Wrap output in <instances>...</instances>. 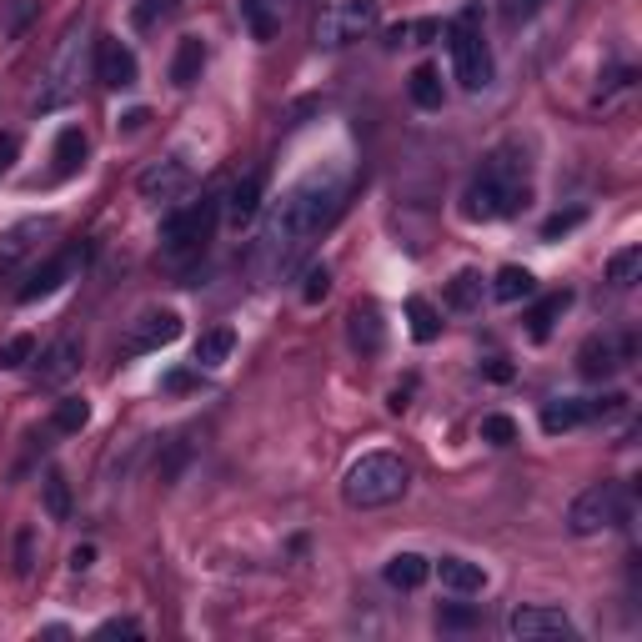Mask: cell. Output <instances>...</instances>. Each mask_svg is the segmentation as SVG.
I'll return each instance as SVG.
<instances>
[{
	"label": "cell",
	"mask_w": 642,
	"mask_h": 642,
	"mask_svg": "<svg viewBox=\"0 0 642 642\" xmlns=\"http://www.w3.org/2000/svg\"><path fill=\"white\" fill-rule=\"evenodd\" d=\"M342 211V171H306L266 216L261 241H256V271L266 281L296 271V261L311 251V241L332 226Z\"/></svg>",
	"instance_id": "1"
},
{
	"label": "cell",
	"mask_w": 642,
	"mask_h": 642,
	"mask_svg": "<svg viewBox=\"0 0 642 642\" xmlns=\"http://www.w3.org/2000/svg\"><path fill=\"white\" fill-rule=\"evenodd\" d=\"M517 206H527V151L507 141L482 161L477 181L462 191V216L467 221H502Z\"/></svg>",
	"instance_id": "2"
},
{
	"label": "cell",
	"mask_w": 642,
	"mask_h": 642,
	"mask_svg": "<svg viewBox=\"0 0 642 642\" xmlns=\"http://www.w3.org/2000/svg\"><path fill=\"white\" fill-rule=\"evenodd\" d=\"M407 487H412V462L397 457V452H367V457H357V462L347 467V477H342L347 507H362V512L392 507Z\"/></svg>",
	"instance_id": "3"
},
{
	"label": "cell",
	"mask_w": 642,
	"mask_h": 642,
	"mask_svg": "<svg viewBox=\"0 0 642 642\" xmlns=\"http://www.w3.org/2000/svg\"><path fill=\"white\" fill-rule=\"evenodd\" d=\"M86 31H91V16H76L56 51H51V66L41 76V91H36V111H61L81 96V71H86Z\"/></svg>",
	"instance_id": "4"
},
{
	"label": "cell",
	"mask_w": 642,
	"mask_h": 642,
	"mask_svg": "<svg viewBox=\"0 0 642 642\" xmlns=\"http://www.w3.org/2000/svg\"><path fill=\"white\" fill-rule=\"evenodd\" d=\"M627 507H632V497H627L622 482H592L587 492L572 497V507H567V532H572V537L607 532V527L627 522Z\"/></svg>",
	"instance_id": "5"
},
{
	"label": "cell",
	"mask_w": 642,
	"mask_h": 642,
	"mask_svg": "<svg viewBox=\"0 0 642 642\" xmlns=\"http://www.w3.org/2000/svg\"><path fill=\"white\" fill-rule=\"evenodd\" d=\"M382 21V0H332L316 21V46L321 51H342L362 36H372Z\"/></svg>",
	"instance_id": "6"
},
{
	"label": "cell",
	"mask_w": 642,
	"mask_h": 642,
	"mask_svg": "<svg viewBox=\"0 0 642 642\" xmlns=\"http://www.w3.org/2000/svg\"><path fill=\"white\" fill-rule=\"evenodd\" d=\"M216 201L206 196V201H196V206H186V211H171L166 216V226H161V251H166V261H191V256H201L206 251V241H211V226H216Z\"/></svg>",
	"instance_id": "7"
},
{
	"label": "cell",
	"mask_w": 642,
	"mask_h": 642,
	"mask_svg": "<svg viewBox=\"0 0 642 642\" xmlns=\"http://www.w3.org/2000/svg\"><path fill=\"white\" fill-rule=\"evenodd\" d=\"M452 66H457V81L467 91H487L492 86V51H487V41H482V31L472 21L452 26Z\"/></svg>",
	"instance_id": "8"
},
{
	"label": "cell",
	"mask_w": 642,
	"mask_h": 642,
	"mask_svg": "<svg viewBox=\"0 0 642 642\" xmlns=\"http://www.w3.org/2000/svg\"><path fill=\"white\" fill-rule=\"evenodd\" d=\"M46 236H56V216H26L11 231H0V271H16L31 251H41Z\"/></svg>",
	"instance_id": "9"
},
{
	"label": "cell",
	"mask_w": 642,
	"mask_h": 642,
	"mask_svg": "<svg viewBox=\"0 0 642 642\" xmlns=\"http://www.w3.org/2000/svg\"><path fill=\"white\" fill-rule=\"evenodd\" d=\"M186 186H191V166H186L181 156H166V161L146 166L141 181H136V191H141L146 201H156V206H171L176 196H186Z\"/></svg>",
	"instance_id": "10"
},
{
	"label": "cell",
	"mask_w": 642,
	"mask_h": 642,
	"mask_svg": "<svg viewBox=\"0 0 642 642\" xmlns=\"http://www.w3.org/2000/svg\"><path fill=\"white\" fill-rule=\"evenodd\" d=\"M507 632H512V637H522V642H537V637H572V617H567L562 607H542V602H532V607H512Z\"/></svg>",
	"instance_id": "11"
},
{
	"label": "cell",
	"mask_w": 642,
	"mask_h": 642,
	"mask_svg": "<svg viewBox=\"0 0 642 642\" xmlns=\"http://www.w3.org/2000/svg\"><path fill=\"white\" fill-rule=\"evenodd\" d=\"M176 337H181V316L176 311H146V316H136V327L126 337V352L131 357H146V352L171 347Z\"/></svg>",
	"instance_id": "12"
},
{
	"label": "cell",
	"mask_w": 642,
	"mask_h": 642,
	"mask_svg": "<svg viewBox=\"0 0 642 642\" xmlns=\"http://www.w3.org/2000/svg\"><path fill=\"white\" fill-rule=\"evenodd\" d=\"M622 362H627V342H617V337H587V342H582V352H577V372H582L587 382H607V377H617V372H622Z\"/></svg>",
	"instance_id": "13"
},
{
	"label": "cell",
	"mask_w": 642,
	"mask_h": 642,
	"mask_svg": "<svg viewBox=\"0 0 642 642\" xmlns=\"http://www.w3.org/2000/svg\"><path fill=\"white\" fill-rule=\"evenodd\" d=\"M96 76L111 86V91H131L136 86V51L116 36H101L96 46Z\"/></svg>",
	"instance_id": "14"
},
{
	"label": "cell",
	"mask_w": 642,
	"mask_h": 642,
	"mask_svg": "<svg viewBox=\"0 0 642 642\" xmlns=\"http://www.w3.org/2000/svg\"><path fill=\"white\" fill-rule=\"evenodd\" d=\"M86 261V251H61V256H51L26 286H21V301H41V296H51V291H61L71 276H76V266Z\"/></svg>",
	"instance_id": "15"
},
{
	"label": "cell",
	"mask_w": 642,
	"mask_h": 642,
	"mask_svg": "<svg viewBox=\"0 0 642 642\" xmlns=\"http://www.w3.org/2000/svg\"><path fill=\"white\" fill-rule=\"evenodd\" d=\"M347 337H352V347H357V352H367V357H377V352H382L387 327H382V311H377L372 301L352 306V316H347Z\"/></svg>",
	"instance_id": "16"
},
{
	"label": "cell",
	"mask_w": 642,
	"mask_h": 642,
	"mask_svg": "<svg viewBox=\"0 0 642 642\" xmlns=\"http://www.w3.org/2000/svg\"><path fill=\"white\" fill-rule=\"evenodd\" d=\"M76 372H81V342H76V337H61V342L41 357V367H36L41 387H61V382H71Z\"/></svg>",
	"instance_id": "17"
},
{
	"label": "cell",
	"mask_w": 642,
	"mask_h": 642,
	"mask_svg": "<svg viewBox=\"0 0 642 642\" xmlns=\"http://www.w3.org/2000/svg\"><path fill=\"white\" fill-rule=\"evenodd\" d=\"M432 572H437V582H442L447 592H457V597H472V592L487 587V572H482L477 562H467V557H442Z\"/></svg>",
	"instance_id": "18"
},
{
	"label": "cell",
	"mask_w": 642,
	"mask_h": 642,
	"mask_svg": "<svg viewBox=\"0 0 642 642\" xmlns=\"http://www.w3.org/2000/svg\"><path fill=\"white\" fill-rule=\"evenodd\" d=\"M261 191H266V176H261V171H246V176L231 186V196H226V216H231V226H246V221L261 211Z\"/></svg>",
	"instance_id": "19"
},
{
	"label": "cell",
	"mask_w": 642,
	"mask_h": 642,
	"mask_svg": "<svg viewBox=\"0 0 642 642\" xmlns=\"http://www.w3.org/2000/svg\"><path fill=\"white\" fill-rule=\"evenodd\" d=\"M382 577H387V587H397V592H417V587L432 577V562H427L422 552H397V557L382 567Z\"/></svg>",
	"instance_id": "20"
},
{
	"label": "cell",
	"mask_w": 642,
	"mask_h": 642,
	"mask_svg": "<svg viewBox=\"0 0 642 642\" xmlns=\"http://www.w3.org/2000/svg\"><path fill=\"white\" fill-rule=\"evenodd\" d=\"M201 66H206V46H201V36H181V46H176V56H171V86H196L201 81Z\"/></svg>",
	"instance_id": "21"
},
{
	"label": "cell",
	"mask_w": 642,
	"mask_h": 642,
	"mask_svg": "<svg viewBox=\"0 0 642 642\" xmlns=\"http://www.w3.org/2000/svg\"><path fill=\"white\" fill-rule=\"evenodd\" d=\"M567 306H572V291L562 286V291H552V296H542V301H537V306L527 311V332H532V342H542V337H547V332L557 327V316H562Z\"/></svg>",
	"instance_id": "22"
},
{
	"label": "cell",
	"mask_w": 642,
	"mask_h": 642,
	"mask_svg": "<svg viewBox=\"0 0 642 642\" xmlns=\"http://www.w3.org/2000/svg\"><path fill=\"white\" fill-rule=\"evenodd\" d=\"M407 96H412V106H422V111H442L447 91H442L437 66H417V71H412V81H407Z\"/></svg>",
	"instance_id": "23"
},
{
	"label": "cell",
	"mask_w": 642,
	"mask_h": 642,
	"mask_svg": "<svg viewBox=\"0 0 642 642\" xmlns=\"http://www.w3.org/2000/svg\"><path fill=\"white\" fill-rule=\"evenodd\" d=\"M231 347H236V332H231V327H211V332H201V342H196V367H206V372L226 367Z\"/></svg>",
	"instance_id": "24"
},
{
	"label": "cell",
	"mask_w": 642,
	"mask_h": 642,
	"mask_svg": "<svg viewBox=\"0 0 642 642\" xmlns=\"http://www.w3.org/2000/svg\"><path fill=\"white\" fill-rule=\"evenodd\" d=\"M532 291H537V276H532L527 266H502V271H497V281H492V296H497V301H507V306H512V301H522V296H532Z\"/></svg>",
	"instance_id": "25"
},
{
	"label": "cell",
	"mask_w": 642,
	"mask_h": 642,
	"mask_svg": "<svg viewBox=\"0 0 642 642\" xmlns=\"http://www.w3.org/2000/svg\"><path fill=\"white\" fill-rule=\"evenodd\" d=\"M587 422V402H572V397H562V402H547L542 407V432H572V427H582Z\"/></svg>",
	"instance_id": "26"
},
{
	"label": "cell",
	"mask_w": 642,
	"mask_h": 642,
	"mask_svg": "<svg viewBox=\"0 0 642 642\" xmlns=\"http://www.w3.org/2000/svg\"><path fill=\"white\" fill-rule=\"evenodd\" d=\"M407 321H412V337L417 342H437L442 337V316H437V306L427 296H412L407 301Z\"/></svg>",
	"instance_id": "27"
},
{
	"label": "cell",
	"mask_w": 642,
	"mask_h": 642,
	"mask_svg": "<svg viewBox=\"0 0 642 642\" xmlns=\"http://www.w3.org/2000/svg\"><path fill=\"white\" fill-rule=\"evenodd\" d=\"M81 161H86V136H81L76 126H66V131L56 136V176H71Z\"/></svg>",
	"instance_id": "28"
},
{
	"label": "cell",
	"mask_w": 642,
	"mask_h": 642,
	"mask_svg": "<svg viewBox=\"0 0 642 642\" xmlns=\"http://www.w3.org/2000/svg\"><path fill=\"white\" fill-rule=\"evenodd\" d=\"M482 301V276L477 271H457L452 281H447V306L452 311H472Z\"/></svg>",
	"instance_id": "29"
},
{
	"label": "cell",
	"mask_w": 642,
	"mask_h": 642,
	"mask_svg": "<svg viewBox=\"0 0 642 642\" xmlns=\"http://www.w3.org/2000/svg\"><path fill=\"white\" fill-rule=\"evenodd\" d=\"M241 21L256 41H271L276 36V11H271V0H241Z\"/></svg>",
	"instance_id": "30"
},
{
	"label": "cell",
	"mask_w": 642,
	"mask_h": 642,
	"mask_svg": "<svg viewBox=\"0 0 642 642\" xmlns=\"http://www.w3.org/2000/svg\"><path fill=\"white\" fill-rule=\"evenodd\" d=\"M86 422H91L86 397H61V402H56V412H51V427H56V432H81Z\"/></svg>",
	"instance_id": "31"
},
{
	"label": "cell",
	"mask_w": 642,
	"mask_h": 642,
	"mask_svg": "<svg viewBox=\"0 0 642 642\" xmlns=\"http://www.w3.org/2000/svg\"><path fill=\"white\" fill-rule=\"evenodd\" d=\"M637 271H642V246H622V251L607 261V281H612V286H632Z\"/></svg>",
	"instance_id": "32"
},
{
	"label": "cell",
	"mask_w": 642,
	"mask_h": 642,
	"mask_svg": "<svg viewBox=\"0 0 642 642\" xmlns=\"http://www.w3.org/2000/svg\"><path fill=\"white\" fill-rule=\"evenodd\" d=\"M46 512H51L56 522H66V517H71V487H66V477H61V472H46Z\"/></svg>",
	"instance_id": "33"
},
{
	"label": "cell",
	"mask_w": 642,
	"mask_h": 642,
	"mask_svg": "<svg viewBox=\"0 0 642 642\" xmlns=\"http://www.w3.org/2000/svg\"><path fill=\"white\" fill-rule=\"evenodd\" d=\"M482 442H492V447H512V442H517V422H512L507 412L482 417Z\"/></svg>",
	"instance_id": "34"
},
{
	"label": "cell",
	"mask_w": 642,
	"mask_h": 642,
	"mask_svg": "<svg viewBox=\"0 0 642 642\" xmlns=\"http://www.w3.org/2000/svg\"><path fill=\"white\" fill-rule=\"evenodd\" d=\"M36 357V342L31 337H11L6 347H0V372H16V367H26Z\"/></svg>",
	"instance_id": "35"
},
{
	"label": "cell",
	"mask_w": 642,
	"mask_h": 642,
	"mask_svg": "<svg viewBox=\"0 0 642 642\" xmlns=\"http://www.w3.org/2000/svg\"><path fill=\"white\" fill-rule=\"evenodd\" d=\"M36 572V532L21 527L16 532V577H31Z\"/></svg>",
	"instance_id": "36"
},
{
	"label": "cell",
	"mask_w": 642,
	"mask_h": 642,
	"mask_svg": "<svg viewBox=\"0 0 642 642\" xmlns=\"http://www.w3.org/2000/svg\"><path fill=\"white\" fill-rule=\"evenodd\" d=\"M327 291H332V271H327V266H311V271H306V286H301V301L316 306Z\"/></svg>",
	"instance_id": "37"
},
{
	"label": "cell",
	"mask_w": 642,
	"mask_h": 642,
	"mask_svg": "<svg viewBox=\"0 0 642 642\" xmlns=\"http://www.w3.org/2000/svg\"><path fill=\"white\" fill-rule=\"evenodd\" d=\"M437 622H442L447 632H462V627H472V622H477V607H442V612H437Z\"/></svg>",
	"instance_id": "38"
},
{
	"label": "cell",
	"mask_w": 642,
	"mask_h": 642,
	"mask_svg": "<svg viewBox=\"0 0 642 642\" xmlns=\"http://www.w3.org/2000/svg\"><path fill=\"white\" fill-rule=\"evenodd\" d=\"M16 156H21V136L16 131H0V176L16 166Z\"/></svg>",
	"instance_id": "39"
},
{
	"label": "cell",
	"mask_w": 642,
	"mask_h": 642,
	"mask_svg": "<svg viewBox=\"0 0 642 642\" xmlns=\"http://www.w3.org/2000/svg\"><path fill=\"white\" fill-rule=\"evenodd\" d=\"M582 221V211H557V216H547V226H542V236L552 241V236H562V231H572Z\"/></svg>",
	"instance_id": "40"
},
{
	"label": "cell",
	"mask_w": 642,
	"mask_h": 642,
	"mask_svg": "<svg viewBox=\"0 0 642 642\" xmlns=\"http://www.w3.org/2000/svg\"><path fill=\"white\" fill-rule=\"evenodd\" d=\"M96 637H141V627H136L131 617H111V622L96 627Z\"/></svg>",
	"instance_id": "41"
},
{
	"label": "cell",
	"mask_w": 642,
	"mask_h": 642,
	"mask_svg": "<svg viewBox=\"0 0 642 642\" xmlns=\"http://www.w3.org/2000/svg\"><path fill=\"white\" fill-rule=\"evenodd\" d=\"M537 11H542V0H507V6H502L507 21H527V16H537Z\"/></svg>",
	"instance_id": "42"
},
{
	"label": "cell",
	"mask_w": 642,
	"mask_h": 642,
	"mask_svg": "<svg viewBox=\"0 0 642 642\" xmlns=\"http://www.w3.org/2000/svg\"><path fill=\"white\" fill-rule=\"evenodd\" d=\"M161 387H166V392H191V387H196V372H166Z\"/></svg>",
	"instance_id": "43"
},
{
	"label": "cell",
	"mask_w": 642,
	"mask_h": 642,
	"mask_svg": "<svg viewBox=\"0 0 642 642\" xmlns=\"http://www.w3.org/2000/svg\"><path fill=\"white\" fill-rule=\"evenodd\" d=\"M91 562H96V547H91V542H81V547L71 552V572H86Z\"/></svg>",
	"instance_id": "44"
},
{
	"label": "cell",
	"mask_w": 642,
	"mask_h": 642,
	"mask_svg": "<svg viewBox=\"0 0 642 642\" xmlns=\"http://www.w3.org/2000/svg\"><path fill=\"white\" fill-rule=\"evenodd\" d=\"M146 121H151L146 111H126V116H121V131H141Z\"/></svg>",
	"instance_id": "45"
},
{
	"label": "cell",
	"mask_w": 642,
	"mask_h": 642,
	"mask_svg": "<svg viewBox=\"0 0 642 642\" xmlns=\"http://www.w3.org/2000/svg\"><path fill=\"white\" fill-rule=\"evenodd\" d=\"M487 377H497V382H507V377H512V367H507L502 357H492V362H487Z\"/></svg>",
	"instance_id": "46"
},
{
	"label": "cell",
	"mask_w": 642,
	"mask_h": 642,
	"mask_svg": "<svg viewBox=\"0 0 642 642\" xmlns=\"http://www.w3.org/2000/svg\"><path fill=\"white\" fill-rule=\"evenodd\" d=\"M407 36H412V26H392L387 31V46H407Z\"/></svg>",
	"instance_id": "47"
},
{
	"label": "cell",
	"mask_w": 642,
	"mask_h": 642,
	"mask_svg": "<svg viewBox=\"0 0 642 642\" xmlns=\"http://www.w3.org/2000/svg\"><path fill=\"white\" fill-rule=\"evenodd\" d=\"M156 11H171V0H151V6H146V11H141V21H151V16H156Z\"/></svg>",
	"instance_id": "48"
}]
</instances>
